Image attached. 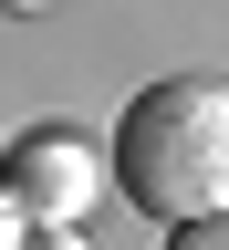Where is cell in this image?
<instances>
[{"label":"cell","mask_w":229,"mask_h":250,"mask_svg":"<svg viewBox=\"0 0 229 250\" xmlns=\"http://www.w3.org/2000/svg\"><path fill=\"white\" fill-rule=\"evenodd\" d=\"M115 177L146 219H219L229 208V83L219 73H167L115 115Z\"/></svg>","instance_id":"1"},{"label":"cell","mask_w":229,"mask_h":250,"mask_svg":"<svg viewBox=\"0 0 229 250\" xmlns=\"http://www.w3.org/2000/svg\"><path fill=\"white\" fill-rule=\"evenodd\" d=\"M11 198L31 208V229H73V208L94 198V156L62 136V125L52 136H21L11 146Z\"/></svg>","instance_id":"2"},{"label":"cell","mask_w":229,"mask_h":250,"mask_svg":"<svg viewBox=\"0 0 229 250\" xmlns=\"http://www.w3.org/2000/svg\"><path fill=\"white\" fill-rule=\"evenodd\" d=\"M167 250H229V208H219V219H187V229H167Z\"/></svg>","instance_id":"3"},{"label":"cell","mask_w":229,"mask_h":250,"mask_svg":"<svg viewBox=\"0 0 229 250\" xmlns=\"http://www.w3.org/2000/svg\"><path fill=\"white\" fill-rule=\"evenodd\" d=\"M0 250H83V229H21V240H0Z\"/></svg>","instance_id":"4"}]
</instances>
